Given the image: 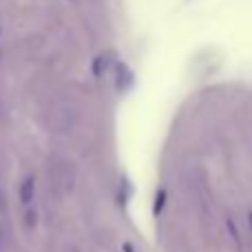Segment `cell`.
<instances>
[{
	"mask_svg": "<svg viewBox=\"0 0 252 252\" xmlns=\"http://www.w3.org/2000/svg\"><path fill=\"white\" fill-rule=\"evenodd\" d=\"M33 197H35V179H33V175H29V177H25V182L20 184V201L25 206H31Z\"/></svg>",
	"mask_w": 252,
	"mask_h": 252,
	"instance_id": "obj_1",
	"label": "cell"
},
{
	"mask_svg": "<svg viewBox=\"0 0 252 252\" xmlns=\"http://www.w3.org/2000/svg\"><path fill=\"white\" fill-rule=\"evenodd\" d=\"M2 246H4V232L0 230V250H2Z\"/></svg>",
	"mask_w": 252,
	"mask_h": 252,
	"instance_id": "obj_3",
	"label": "cell"
},
{
	"mask_svg": "<svg viewBox=\"0 0 252 252\" xmlns=\"http://www.w3.org/2000/svg\"><path fill=\"white\" fill-rule=\"evenodd\" d=\"M7 208V201H4V195H2V188H0V210Z\"/></svg>",
	"mask_w": 252,
	"mask_h": 252,
	"instance_id": "obj_2",
	"label": "cell"
}]
</instances>
